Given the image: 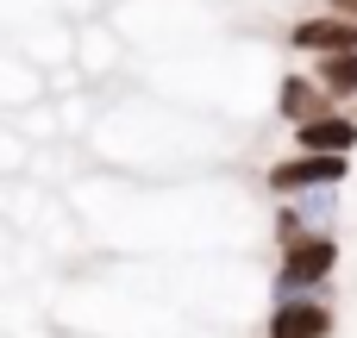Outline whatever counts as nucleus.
I'll list each match as a JSON object with an SVG mask.
<instances>
[{
  "mask_svg": "<svg viewBox=\"0 0 357 338\" xmlns=\"http://www.w3.org/2000/svg\"><path fill=\"white\" fill-rule=\"evenodd\" d=\"M333 263H339V245H333L326 232H307V238H295V245L282 251L276 295H282V301H295V295H314V289L333 276Z\"/></svg>",
  "mask_w": 357,
  "mask_h": 338,
  "instance_id": "obj_1",
  "label": "nucleus"
},
{
  "mask_svg": "<svg viewBox=\"0 0 357 338\" xmlns=\"http://www.w3.org/2000/svg\"><path fill=\"white\" fill-rule=\"evenodd\" d=\"M351 169V157H326V151H301V157H282L270 163V188L276 194H307V188H339Z\"/></svg>",
  "mask_w": 357,
  "mask_h": 338,
  "instance_id": "obj_2",
  "label": "nucleus"
},
{
  "mask_svg": "<svg viewBox=\"0 0 357 338\" xmlns=\"http://www.w3.org/2000/svg\"><path fill=\"white\" fill-rule=\"evenodd\" d=\"M295 50H314V56H345L357 50V19L351 13H314V19H295Z\"/></svg>",
  "mask_w": 357,
  "mask_h": 338,
  "instance_id": "obj_3",
  "label": "nucleus"
},
{
  "mask_svg": "<svg viewBox=\"0 0 357 338\" xmlns=\"http://www.w3.org/2000/svg\"><path fill=\"white\" fill-rule=\"evenodd\" d=\"M276 113H282L289 125H307V119L333 113V94L320 88V75H282V88H276Z\"/></svg>",
  "mask_w": 357,
  "mask_h": 338,
  "instance_id": "obj_4",
  "label": "nucleus"
},
{
  "mask_svg": "<svg viewBox=\"0 0 357 338\" xmlns=\"http://www.w3.org/2000/svg\"><path fill=\"white\" fill-rule=\"evenodd\" d=\"M326 332H333V314L314 295H295L270 314V338H326Z\"/></svg>",
  "mask_w": 357,
  "mask_h": 338,
  "instance_id": "obj_5",
  "label": "nucleus"
},
{
  "mask_svg": "<svg viewBox=\"0 0 357 338\" xmlns=\"http://www.w3.org/2000/svg\"><path fill=\"white\" fill-rule=\"evenodd\" d=\"M295 132H301V151H326V157H351L357 151V119L351 113H320V119H307Z\"/></svg>",
  "mask_w": 357,
  "mask_h": 338,
  "instance_id": "obj_6",
  "label": "nucleus"
},
{
  "mask_svg": "<svg viewBox=\"0 0 357 338\" xmlns=\"http://www.w3.org/2000/svg\"><path fill=\"white\" fill-rule=\"evenodd\" d=\"M314 75H320V88H326L333 100H357V50H345V56H320Z\"/></svg>",
  "mask_w": 357,
  "mask_h": 338,
  "instance_id": "obj_7",
  "label": "nucleus"
},
{
  "mask_svg": "<svg viewBox=\"0 0 357 338\" xmlns=\"http://www.w3.org/2000/svg\"><path fill=\"white\" fill-rule=\"evenodd\" d=\"M75 56H82V69H113V56H119V44H113L107 31H94V25H82V31H75Z\"/></svg>",
  "mask_w": 357,
  "mask_h": 338,
  "instance_id": "obj_8",
  "label": "nucleus"
},
{
  "mask_svg": "<svg viewBox=\"0 0 357 338\" xmlns=\"http://www.w3.org/2000/svg\"><path fill=\"white\" fill-rule=\"evenodd\" d=\"M94 6H100V0H63V13H69V19H82V13H94Z\"/></svg>",
  "mask_w": 357,
  "mask_h": 338,
  "instance_id": "obj_9",
  "label": "nucleus"
},
{
  "mask_svg": "<svg viewBox=\"0 0 357 338\" xmlns=\"http://www.w3.org/2000/svg\"><path fill=\"white\" fill-rule=\"evenodd\" d=\"M333 13H351V19H357V0H333Z\"/></svg>",
  "mask_w": 357,
  "mask_h": 338,
  "instance_id": "obj_10",
  "label": "nucleus"
}]
</instances>
